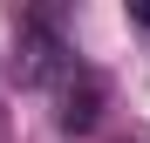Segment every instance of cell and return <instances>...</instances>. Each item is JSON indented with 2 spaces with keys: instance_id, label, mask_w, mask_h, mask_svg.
I'll use <instances>...</instances> for the list:
<instances>
[{
  "instance_id": "1",
  "label": "cell",
  "mask_w": 150,
  "mask_h": 143,
  "mask_svg": "<svg viewBox=\"0 0 150 143\" xmlns=\"http://www.w3.org/2000/svg\"><path fill=\"white\" fill-rule=\"evenodd\" d=\"M68 68H75L68 41L48 27V20H28L21 41H14V75H21V89H48V82H62Z\"/></svg>"
},
{
  "instance_id": "2",
  "label": "cell",
  "mask_w": 150,
  "mask_h": 143,
  "mask_svg": "<svg viewBox=\"0 0 150 143\" xmlns=\"http://www.w3.org/2000/svg\"><path fill=\"white\" fill-rule=\"evenodd\" d=\"M96 123H103V75L68 68V75H62V130L68 136H89Z\"/></svg>"
},
{
  "instance_id": "3",
  "label": "cell",
  "mask_w": 150,
  "mask_h": 143,
  "mask_svg": "<svg viewBox=\"0 0 150 143\" xmlns=\"http://www.w3.org/2000/svg\"><path fill=\"white\" fill-rule=\"evenodd\" d=\"M137 20H143V27H150V7H137Z\"/></svg>"
}]
</instances>
